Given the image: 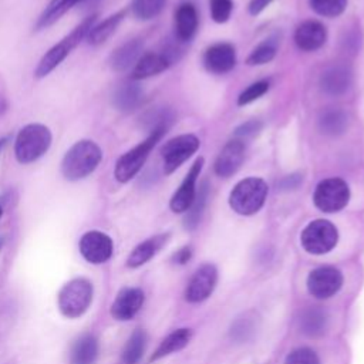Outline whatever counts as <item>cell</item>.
Instances as JSON below:
<instances>
[{
	"instance_id": "cell-39",
	"label": "cell",
	"mask_w": 364,
	"mask_h": 364,
	"mask_svg": "<svg viewBox=\"0 0 364 364\" xmlns=\"http://www.w3.org/2000/svg\"><path fill=\"white\" fill-rule=\"evenodd\" d=\"M272 0H252L249 4V11L252 14H257L260 13Z\"/></svg>"
},
{
	"instance_id": "cell-32",
	"label": "cell",
	"mask_w": 364,
	"mask_h": 364,
	"mask_svg": "<svg viewBox=\"0 0 364 364\" xmlns=\"http://www.w3.org/2000/svg\"><path fill=\"white\" fill-rule=\"evenodd\" d=\"M165 3L166 0H132L131 10L136 18L149 20L162 11Z\"/></svg>"
},
{
	"instance_id": "cell-21",
	"label": "cell",
	"mask_w": 364,
	"mask_h": 364,
	"mask_svg": "<svg viewBox=\"0 0 364 364\" xmlns=\"http://www.w3.org/2000/svg\"><path fill=\"white\" fill-rule=\"evenodd\" d=\"M142 53V41L139 38L129 40L115 48L109 55V65L115 71H125L131 65H135Z\"/></svg>"
},
{
	"instance_id": "cell-22",
	"label": "cell",
	"mask_w": 364,
	"mask_h": 364,
	"mask_svg": "<svg viewBox=\"0 0 364 364\" xmlns=\"http://www.w3.org/2000/svg\"><path fill=\"white\" fill-rule=\"evenodd\" d=\"M142 88L135 81H128L118 85L112 94V104L118 111L131 112L142 100Z\"/></svg>"
},
{
	"instance_id": "cell-37",
	"label": "cell",
	"mask_w": 364,
	"mask_h": 364,
	"mask_svg": "<svg viewBox=\"0 0 364 364\" xmlns=\"http://www.w3.org/2000/svg\"><path fill=\"white\" fill-rule=\"evenodd\" d=\"M210 13L215 21L223 23L229 18L232 13V1L230 0H210Z\"/></svg>"
},
{
	"instance_id": "cell-23",
	"label": "cell",
	"mask_w": 364,
	"mask_h": 364,
	"mask_svg": "<svg viewBox=\"0 0 364 364\" xmlns=\"http://www.w3.org/2000/svg\"><path fill=\"white\" fill-rule=\"evenodd\" d=\"M166 239H168V235H156V236L149 237V239L144 240L142 243H139L129 253V256L127 259V266L135 269V267H139V266L145 264L165 245Z\"/></svg>"
},
{
	"instance_id": "cell-38",
	"label": "cell",
	"mask_w": 364,
	"mask_h": 364,
	"mask_svg": "<svg viewBox=\"0 0 364 364\" xmlns=\"http://www.w3.org/2000/svg\"><path fill=\"white\" fill-rule=\"evenodd\" d=\"M260 128V124L259 122H256V121H250V122H246V124H243L240 128H237L236 129V134L237 135H252V134H255V132H257V129Z\"/></svg>"
},
{
	"instance_id": "cell-14",
	"label": "cell",
	"mask_w": 364,
	"mask_h": 364,
	"mask_svg": "<svg viewBox=\"0 0 364 364\" xmlns=\"http://www.w3.org/2000/svg\"><path fill=\"white\" fill-rule=\"evenodd\" d=\"M202 165H203V159L202 158L196 159V162L192 165V168L186 173L185 179L182 181L181 186L173 193L171 203H169V206L173 212H176V213L186 212L189 209V206L192 205L195 195H196L195 185H196V179L202 171Z\"/></svg>"
},
{
	"instance_id": "cell-44",
	"label": "cell",
	"mask_w": 364,
	"mask_h": 364,
	"mask_svg": "<svg viewBox=\"0 0 364 364\" xmlns=\"http://www.w3.org/2000/svg\"><path fill=\"white\" fill-rule=\"evenodd\" d=\"M1 216H3V206L0 205V218H1Z\"/></svg>"
},
{
	"instance_id": "cell-20",
	"label": "cell",
	"mask_w": 364,
	"mask_h": 364,
	"mask_svg": "<svg viewBox=\"0 0 364 364\" xmlns=\"http://www.w3.org/2000/svg\"><path fill=\"white\" fill-rule=\"evenodd\" d=\"M169 61H171V58L165 54L145 53L135 63L132 73H131V78L132 80H144V78L156 75L168 68Z\"/></svg>"
},
{
	"instance_id": "cell-29",
	"label": "cell",
	"mask_w": 364,
	"mask_h": 364,
	"mask_svg": "<svg viewBox=\"0 0 364 364\" xmlns=\"http://www.w3.org/2000/svg\"><path fill=\"white\" fill-rule=\"evenodd\" d=\"M145 346H146L145 331L141 328L135 330L131 334V337L128 338V341L122 350V355H121L122 363L124 364H136L145 351Z\"/></svg>"
},
{
	"instance_id": "cell-19",
	"label": "cell",
	"mask_w": 364,
	"mask_h": 364,
	"mask_svg": "<svg viewBox=\"0 0 364 364\" xmlns=\"http://www.w3.org/2000/svg\"><path fill=\"white\" fill-rule=\"evenodd\" d=\"M98 351L97 337L91 333H85L73 343L70 350V364H95Z\"/></svg>"
},
{
	"instance_id": "cell-25",
	"label": "cell",
	"mask_w": 364,
	"mask_h": 364,
	"mask_svg": "<svg viewBox=\"0 0 364 364\" xmlns=\"http://www.w3.org/2000/svg\"><path fill=\"white\" fill-rule=\"evenodd\" d=\"M81 1L84 0H50V3L46 6V9L43 10V13L40 14L36 23V30H43L53 26L68 10H71L74 6H77Z\"/></svg>"
},
{
	"instance_id": "cell-31",
	"label": "cell",
	"mask_w": 364,
	"mask_h": 364,
	"mask_svg": "<svg viewBox=\"0 0 364 364\" xmlns=\"http://www.w3.org/2000/svg\"><path fill=\"white\" fill-rule=\"evenodd\" d=\"M206 199H208V185H206V182H203L199 192H196L195 199H193L192 205L189 206L188 213L185 216L186 229H193L199 223L200 216L205 209V205H206Z\"/></svg>"
},
{
	"instance_id": "cell-13",
	"label": "cell",
	"mask_w": 364,
	"mask_h": 364,
	"mask_svg": "<svg viewBox=\"0 0 364 364\" xmlns=\"http://www.w3.org/2000/svg\"><path fill=\"white\" fill-rule=\"evenodd\" d=\"M144 304V291L138 287L122 289L111 304V316L115 320H131Z\"/></svg>"
},
{
	"instance_id": "cell-3",
	"label": "cell",
	"mask_w": 364,
	"mask_h": 364,
	"mask_svg": "<svg viewBox=\"0 0 364 364\" xmlns=\"http://www.w3.org/2000/svg\"><path fill=\"white\" fill-rule=\"evenodd\" d=\"M53 135L44 124L33 122L24 125L14 139V156L18 164L27 165L40 159L48 149Z\"/></svg>"
},
{
	"instance_id": "cell-27",
	"label": "cell",
	"mask_w": 364,
	"mask_h": 364,
	"mask_svg": "<svg viewBox=\"0 0 364 364\" xmlns=\"http://www.w3.org/2000/svg\"><path fill=\"white\" fill-rule=\"evenodd\" d=\"M191 330L189 328H179V330H175L173 333H171L169 336H166L161 344L158 346V348L155 350V353L152 354L151 360H158V358H162L171 353H175L181 348H183L189 340H191Z\"/></svg>"
},
{
	"instance_id": "cell-12",
	"label": "cell",
	"mask_w": 364,
	"mask_h": 364,
	"mask_svg": "<svg viewBox=\"0 0 364 364\" xmlns=\"http://www.w3.org/2000/svg\"><path fill=\"white\" fill-rule=\"evenodd\" d=\"M218 280V272L212 264H203L199 267L188 283L185 297L186 300L196 303L210 296Z\"/></svg>"
},
{
	"instance_id": "cell-33",
	"label": "cell",
	"mask_w": 364,
	"mask_h": 364,
	"mask_svg": "<svg viewBox=\"0 0 364 364\" xmlns=\"http://www.w3.org/2000/svg\"><path fill=\"white\" fill-rule=\"evenodd\" d=\"M277 44L274 40H266L262 44H259L247 57V64L249 65H260L264 63H269L274 54H276Z\"/></svg>"
},
{
	"instance_id": "cell-4",
	"label": "cell",
	"mask_w": 364,
	"mask_h": 364,
	"mask_svg": "<svg viewBox=\"0 0 364 364\" xmlns=\"http://www.w3.org/2000/svg\"><path fill=\"white\" fill-rule=\"evenodd\" d=\"M94 286L88 279L77 277L67 282L57 294L60 313L67 318L81 317L91 306Z\"/></svg>"
},
{
	"instance_id": "cell-6",
	"label": "cell",
	"mask_w": 364,
	"mask_h": 364,
	"mask_svg": "<svg viewBox=\"0 0 364 364\" xmlns=\"http://www.w3.org/2000/svg\"><path fill=\"white\" fill-rule=\"evenodd\" d=\"M267 185L259 178H246L240 181L232 191L229 203L232 209L240 215L256 213L264 203Z\"/></svg>"
},
{
	"instance_id": "cell-24",
	"label": "cell",
	"mask_w": 364,
	"mask_h": 364,
	"mask_svg": "<svg viewBox=\"0 0 364 364\" xmlns=\"http://www.w3.org/2000/svg\"><path fill=\"white\" fill-rule=\"evenodd\" d=\"M198 27V13L191 3H183L175 13V33L181 41L191 40Z\"/></svg>"
},
{
	"instance_id": "cell-16",
	"label": "cell",
	"mask_w": 364,
	"mask_h": 364,
	"mask_svg": "<svg viewBox=\"0 0 364 364\" xmlns=\"http://www.w3.org/2000/svg\"><path fill=\"white\" fill-rule=\"evenodd\" d=\"M205 67L216 74H223L230 71L236 64L235 48L230 44L219 43L206 50L203 57Z\"/></svg>"
},
{
	"instance_id": "cell-1",
	"label": "cell",
	"mask_w": 364,
	"mask_h": 364,
	"mask_svg": "<svg viewBox=\"0 0 364 364\" xmlns=\"http://www.w3.org/2000/svg\"><path fill=\"white\" fill-rule=\"evenodd\" d=\"M101 159L102 151L97 142L91 139L77 141L63 156L61 173L67 181H81L98 168Z\"/></svg>"
},
{
	"instance_id": "cell-8",
	"label": "cell",
	"mask_w": 364,
	"mask_h": 364,
	"mask_svg": "<svg viewBox=\"0 0 364 364\" xmlns=\"http://www.w3.org/2000/svg\"><path fill=\"white\" fill-rule=\"evenodd\" d=\"M350 198V191L343 179L331 178L320 182L314 192V203L323 212L343 209Z\"/></svg>"
},
{
	"instance_id": "cell-35",
	"label": "cell",
	"mask_w": 364,
	"mask_h": 364,
	"mask_svg": "<svg viewBox=\"0 0 364 364\" xmlns=\"http://www.w3.org/2000/svg\"><path fill=\"white\" fill-rule=\"evenodd\" d=\"M267 90H269V82H267V81H257V82H253L252 85H249V87L239 95L237 104H239V105L249 104V102L257 100L259 97H262Z\"/></svg>"
},
{
	"instance_id": "cell-9",
	"label": "cell",
	"mask_w": 364,
	"mask_h": 364,
	"mask_svg": "<svg viewBox=\"0 0 364 364\" xmlns=\"http://www.w3.org/2000/svg\"><path fill=\"white\" fill-rule=\"evenodd\" d=\"M78 249L81 256L91 264H101L111 259L114 252L112 239L101 230L85 232L80 242Z\"/></svg>"
},
{
	"instance_id": "cell-2",
	"label": "cell",
	"mask_w": 364,
	"mask_h": 364,
	"mask_svg": "<svg viewBox=\"0 0 364 364\" xmlns=\"http://www.w3.org/2000/svg\"><path fill=\"white\" fill-rule=\"evenodd\" d=\"M95 23H97V14L88 16L75 28H73L70 34H67L57 44H54L48 51H46L34 70V77L44 78L54 68H57L67 58V55L87 37V34L90 33V30Z\"/></svg>"
},
{
	"instance_id": "cell-11",
	"label": "cell",
	"mask_w": 364,
	"mask_h": 364,
	"mask_svg": "<svg viewBox=\"0 0 364 364\" xmlns=\"http://www.w3.org/2000/svg\"><path fill=\"white\" fill-rule=\"evenodd\" d=\"M343 284L341 273L331 266L314 269L307 277L309 291L317 299H328L334 296Z\"/></svg>"
},
{
	"instance_id": "cell-10",
	"label": "cell",
	"mask_w": 364,
	"mask_h": 364,
	"mask_svg": "<svg viewBox=\"0 0 364 364\" xmlns=\"http://www.w3.org/2000/svg\"><path fill=\"white\" fill-rule=\"evenodd\" d=\"M198 138L191 134L179 135L168 141L161 149L165 173H172L176 168H179L182 162H185L198 149Z\"/></svg>"
},
{
	"instance_id": "cell-7",
	"label": "cell",
	"mask_w": 364,
	"mask_h": 364,
	"mask_svg": "<svg viewBox=\"0 0 364 364\" xmlns=\"http://www.w3.org/2000/svg\"><path fill=\"white\" fill-rule=\"evenodd\" d=\"M337 229L328 220H314L301 233V245L309 253L321 255L331 250L337 243Z\"/></svg>"
},
{
	"instance_id": "cell-42",
	"label": "cell",
	"mask_w": 364,
	"mask_h": 364,
	"mask_svg": "<svg viewBox=\"0 0 364 364\" xmlns=\"http://www.w3.org/2000/svg\"><path fill=\"white\" fill-rule=\"evenodd\" d=\"M6 142H7V138H1V139H0V154H1V151H3V148H4V145H6Z\"/></svg>"
},
{
	"instance_id": "cell-5",
	"label": "cell",
	"mask_w": 364,
	"mask_h": 364,
	"mask_svg": "<svg viewBox=\"0 0 364 364\" xmlns=\"http://www.w3.org/2000/svg\"><path fill=\"white\" fill-rule=\"evenodd\" d=\"M165 131H166L165 127L151 131L149 136L145 141H142L136 146L131 148L128 152H125L124 155H121L118 158V161L115 164V169H114V176L118 182L125 183V182L131 181L141 171L149 152L156 145V142L162 138Z\"/></svg>"
},
{
	"instance_id": "cell-41",
	"label": "cell",
	"mask_w": 364,
	"mask_h": 364,
	"mask_svg": "<svg viewBox=\"0 0 364 364\" xmlns=\"http://www.w3.org/2000/svg\"><path fill=\"white\" fill-rule=\"evenodd\" d=\"M7 109V101L4 97L0 95V114H3Z\"/></svg>"
},
{
	"instance_id": "cell-30",
	"label": "cell",
	"mask_w": 364,
	"mask_h": 364,
	"mask_svg": "<svg viewBox=\"0 0 364 364\" xmlns=\"http://www.w3.org/2000/svg\"><path fill=\"white\" fill-rule=\"evenodd\" d=\"M327 324L326 313L320 309H307L300 318V327L303 333L309 336H320L324 333Z\"/></svg>"
},
{
	"instance_id": "cell-34",
	"label": "cell",
	"mask_w": 364,
	"mask_h": 364,
	"mask_svg": "<svg viewBox=\"0 0 364 364\" xmlns=\"http://www.w3.org/2000/svg\"><path fill=\"white\" fill-rule=\"evenodd\" d=\"M310 4L316 13L324 17H336L346 9L347 0H310Z\"/></svg>"
},
{
	"instance_id": "cell-15",
	"label": "cell",
	"mask_w": 364,
	"mask_h": 364,
	"mask_svg": "<svg viewBox=\"0 0 364 364\" xmlns=\"http://www.w3.org/2000/svg\"><path fill=\"white\" fill-rule=\"evenodd\" d=\"M243 156H245V145L242 141L233 139L228 142L216 158L215 172L222 178H228L233 175L239 169L243 161Z\"/></svg>"
},
{
	"instance_id": "cell-28",
	"label": "cell",
	"mask_w": 364,
	"mask_h": 364,
	"mask_svg": "<svg viewBox=\"0 0 364 364\" xmlns=\"http://www.w3.org/2000/svg\"><path fill=\"white\" fill-rule=\"evenodd\" d=\"M347 125L348 118L341 109H328L318 119V127L326 135H340L346 131Z\"/></svg>"
},
{
	"instance_id": "cell-36",
	"label": "cell",
	"mask_w": 364,
	"mask_h": 364,
	"mask_svg": "<svg viewBox=\"0 0 364 364\" xmlns=\"http://www.w3.org/2000/svg\"><path fill=\"white\" fill-rule=\"evenodd\" d=\"M284 364H320L317 354L310 348H297L291 351Z\"/></svg>"
},
{
	"instance_id": "cell-40",
	"label": "cell",
	"mask_w": 364,
	"mask_h": 364,
	"mask_svg": "<svg viewBox=\"0 0 364 364\" xmlns=\"http://www.w3.org/2000/svg\"><path fill=\"white\" fill-rule=\"evenodd\" d=\"M191 249L189 247H183V249H181L175 256H173V259H175V262L176 263H185V262H188L189 259H191Z\"/></svg>"
},
{
	"instance_id": "cell-43",
	"label": "cell",
	"mask_w": 364,
	"mask_h": 364,
	"mask_svg": "<svg viewBox=\"0 0 364 364\" xmlns=\"http://www.w3.org/2000/svg\"><path fill=\"white\" fill-rule=\"evenodd\" d=\"M3 245H4V240H3V239H0V250H1V247H3Z\"/></svg>"
},
{
	"instance_id": "cell-17",
	"label": "cell",
	"mask_w": 364,
	"mask_h": 364,
	"mask_svg": "<svg viewBox=\"0 0 364 364\" xmlns=\"http://www.w3.org/2000/svg\"><path fill=\"white\" fill-rule=\"evenodd\" d=\"M327 33L321 23L309 20L300 24L294 33V41L300 50L313 51L320 48L326 41Z\"/></svg>"
},
{
	"instance_id": "cell-26",
	"label": "cell",
	"mask_w": 364,
	"mask_h": 364,
	"mask_svg": "<svg viewBox=\"0 0 364 364\" xmlns=\"http://www.w3.org/2000/svg\"><path fill=\"white\" fill-rule=\"evenodd\" d=\"M124 16H125V11L121 10V11H118V13H115V14L107 17V18L102 20L101 23H98V24L95 23V24L92 26V28L90 30V33L87 34V37H85L87 41H88V44H91V46H98V44L104 43V41L117 30V27H118L119 23L122 21Z\"/></svg>"
},
{
	"instance_id": "cell-18",
	"label": "cell",
	"mask_w": 364,
	"mask_h": 364,
	"mask_svg": "<svg viewBox=\"0 0 364 364\" xmlns=\"http://www.w3.org/2000/svg\"><path fill=\"white\" fill-rule=\"evenodd\" d=\"M351 80V71L346 65H333L321 74L320 87L328 95H341L350 88Z\"/></svg>"
}]
</instances>
